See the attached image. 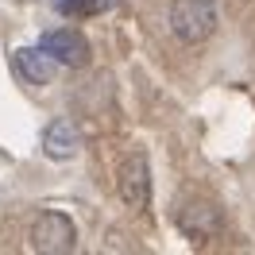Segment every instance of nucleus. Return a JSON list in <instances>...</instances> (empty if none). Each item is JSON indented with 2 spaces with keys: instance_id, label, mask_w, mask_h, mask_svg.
I'll return each instance as SVG.
<instances>
[{
  "instance_id": "423d86ee",
  "label": "nucleus",
  "mask_w": 255,
  "mask_h": 255,
  "mask_svg": "<svg viewBox=\"0 0 255 255\" xmlns=\"http://www.w3.org/2000/svg\"><path fill=\"white\" fill-rule=\"evenodd\" d=\"M12 62H16V74L27 81V85H50L54 66H58L43 47H19L16 54H12Z\"/></svg>"
},
{
  "instance_id": "6e6552de",
  "label": "nucleus",
  "mask_w": 255,
  "mask_h": 255,
  "mask_svg": "<svg viewBox=\"0 0 255 255\" xmlns=\"http://www.w3.org/2000/svg\"><path fill=\"white\" fill-rule=\"evenodd\" d=\"M116 0H58V12L62 16H97V12H109Z\"/></svg>"
},
{
  "instance_id": "7ed1b4c3",
  "label": "nucleus",
  "mask_w": 255,
  "mask_h": 255,
  "mask_svg": "<svg viewBox=\"0 0 255 255\" xmlns=\"http://www.w3.org/2000/svg\"><path fill=\"white\" fill-rule=\"evenodd\" d=\"M120 201H124L131 213H143L147 201H151V166H147L143 151H135V155L120 166Z\"/></svg>"
},
{
  "instance_id": "f03ea898",
  "label": "nucleus",
  "mask_w": 255,
  "mask_h": 255,
  "mask_svg": "<svg viewBox=\"0 0 255 255\" xmlns=\"http://www.w3.org/2000/svg\"><path fill=\"white\" fill-rule=\"evenodd\" d=\"M27 248L31 252H43V255H66L78 248V228L74 221L58 213V209H47V213H39L31 224V232H27Z\"/></svg>"
},
{
  "instance_id": "0eeeda50",
  "label": "nucleus",
  "mask_w": 255,
  "mask_h": 255,
  "mask_svg": "<svg viewBox=\"0 0 255 255\" xmlns=\"http://www.w3.org/2000/svg\"><path fill=\"white\" fill-rule=\"evenodd\" d=\"M178 224H182L186 236H213L221 228V209L213 205V201H190V205H182V213H178Z\"/></svg>"
},
{
  "instance_id": "20e7f679",
  "label": "nucleus",
  "mask_w": 255,
  "mask_h": 255,
  "mask_svg": "<svg viewBox=\"0 0 255 255\" xmlns=\"http://www.w3.org/2000/svg\"><path fill=\"white\" fill-rule=\"evenodd\" d=\"M39 47L47 50L58 66H70V70H81L89 66V39L74 27H58V31H47L39 39Z\"/></svg>"
},
{
  "instance_id": "f257e3e1",
  "label": "nucleus",
  "mask_w": 255,
  "mask_h": 255,
  "mask_svg": "<svg viewBox=\"0 0 255 255\" xmlns=\"http://www.w3.org/2000/svg\"><path fill=\"white\" fill-rule=\"evenodd\" d=\"M221 23V8L217 0H174L170 4V31H174L178 43H205L209 35L217 31Z\"/></svg>"
},
{
  "instance_id": "39448f33",
  "label": "nucleus",
  "mask_w": 255,
  "mask_h": 255,
  "mask_svg": "<svg viewBox=\"0 0 255 255\" xmlns=\"http://www.w3.org/2000/svg\"><path fill=\"white\" fill-rule=\"evenodd\" d=\"M81 151V131L70 116H58L43 128V155L50 162H70Z\"/></svg>"
}]
</instances>
